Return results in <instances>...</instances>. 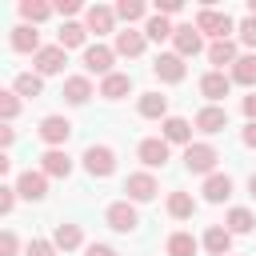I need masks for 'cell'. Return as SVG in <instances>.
I'll list each match as a JSON object with an SVG mask.
<instances>
[{
    "mask_svg": "<svg viewBox=\"0 0 256 256\" xmlns=\"http://www.w3.org/2000/svg\"><path fill=\"white\" fill-rule=\"evenodd\" d=\"M80 160H84V172H88V176H96V180H104V176H112V172H116V152H112L108 144H88Z\"/></svg>",
    "mask_w": 256,
    "mask_h": 256,
    "instance_id": "1",
    "label": "cell"
},
{
    "mask_svg": "<svg viewBox=\"0 0 256 256\" xmlns=\"http://www.w3.org/2000/svg\"><path fill=\"white\" fill-rule=\"evenodd\" d=\"M196 28L200 36H212V40H228V32L236 28L228 12H216V8H200L196 12Z\"/></svg>",
    "mask_w": 256,
    "mask_h": 256,
    "instance_id": "2",
    "label": "cell"
},
{
    "mask_svg": "<svg viewBox=\"0 0 256 256\" xmlns=\"http://www.w3.org/2000/svg\"><path fill=\"white\" fill-rule=\"evenodd\" d=\"M216 160H220V152H216L212 144H188V148H184V168L196 172V176H212Z\"/></svg>",
    "mask_w": 256,
    "mask_h": 256,
    "instance_id": "3",
    "label": "cell"
},
{
    "mask_svg": "<svg viewBox=\"0 0 256 256\" xmlns=\"http://www.w3.org/2000/svg\"><path fill=\"white\" fill-rule=\"evenodd\" d=\"M152 72H156V80H164V84H180V80L188 76V64H184V56H176V52H160L156 64H152Z\"/></svg>",
    "mask_w": 256,
    "mask_h": 256,
    "instance_id": "4",
    "label": "cell"
},
{
    "mask_svg": "<svg viewBox=\"0 0 256 256\" xmlns=\"http://www.w3.org/2000/svg\"><path fill=\"white\" fill-rule=\"evenodd\" d=\"M64 64H68V52H64L60 44H48V48H40V52L32 56V68H36L40 76H56V72H64Z\"/></svg>",
    "mask_w": 256,
    "mask_h": 256,
    "instance_id": "5",
    "label": "cell"
},
{
    "mask_svg": "<svg viewBox=\"0 0 256 256\" xmlns=\"http://www.w3.org/2000/svg\"><path fill=\"white\" fill-rule=\"evenodd\" d=\"M36 132H40V140H44L48 148H60V144H68V136H72V120H64V116H44Z\"/></svg>",
    "mask_w": 256,
    "mask_h": 256,
    "instance_id": "6",
    "label": "cell"
},
{
    "mask_svg": "<svg viewBox=\"0 0 256 256\" xmlns=\"http://www.w3.org/2000/svg\"><path fill=\"white\" fill-rule=\"evenodd\" d=\"M124 192H128L132 204H144V200H152V196L160 192V184H156L152 172H132V176L124 180Z\"/></svg>",
    "mask_w": 256,
    "mask_h": 256,
    "instance_id": "7",
    "label": "cell"
},
{
    "mask_svg": "<svg viewBox=\"0 0 256 256\" xmlns=\"http://www.w3.org/2000/svg\"><path fill=\"white\" fill-rule=\"evenodd\" d=\"M104 220H108V228H116V232H136V224H140L132 200H116V204H108Z\"/></svg>",
    "mask_w": 256,
    "mask_h": 256,
    "instance_id": "8",
    "label": "cell"
},
{
    "mask_svg": "<svg viewBox=\"0 0 256 256\" xmlns=\"http://www.w3.org/2000/svg\"><path fill=\"white\" fill-rule=\"evenodd\" d=\"M112 60H116V48H104V44H88L84 48V68L96 72L100 80L112 76Z\"/></svg>",
    "mask_w": 256,
    "mask_h": 256,
    "instance_id": "9",
    "label": "cell"
},
{
    "mask_svg": "<svg viewBox=\"0 0 256 256\" xmlns=\"http://www.w3.org/2000/svg\"><path fill=\"white\" fill-rule=\"evenodd\" d=\"M136 156L144 160V168H164L168 164V140L164 136H148V140H140Z\"/></svg>",
    "mask_w": 256,
    "mask_h": 256,
    "instance_id": "10",
    "label": "cell"
},
{
    "mask_svg": "<svg viewBox=\"0 0 256 256\" xmlns=\"http://www.w3.org/2000/svg\"><path fill=\"white\" fill-rule=\"evenodd\" d=\"M172 44H176V56H196V52L204 48V36H200L196 24H180V28L172 32Z\"/></svg>",
    "mask_w": 256,
    "mask_h": 256,
    "instance_id": "11",
    "label": "cell"
},
{
    "mask_svg": "<svg viewBox=\"0 0 256 256\" xmlns=\"http://www.w3.org/2000/svg\"><path fill=\"white\" fill-rule=\"evenodd\" d=\"M16 192H20L24 200H44V196H48V176L28 168V172H20V176H16Z\"/></svg>",
    "mask_w": 256,
    "mask_h": 256,
    "instance_id": "12",
    "label": "cell"
},
{
    "mask_svg": "<svg viewBox=\"0 0 256 256\" xmlns=\"http://www.w3.org/2000/svg\"><path fill=\"white\" fill-rule=\"evenodd\" d=\"M84 28H88V32H96V36H104V32H112V28H116V8H104V4H92V8L84 12Z\"/></svg>",
    "mask_w": 256,
    "mask_h": 256,
    "instance_id": "13",
    "label": "cell"
},
{
    "mask_svg": "<svg viewBox=\"0 0 256 256\" xmlns=\"http://www.w3.org/2000/svg\"><path fill=\"white\" fill-rule=\"evenodd\" d=\"M40 172H44V176H56V180H64V176L72 172V156H68L64 148H48V152L40 156Z\"/></svg>",
    "mask_w": 256,
    "mask_h": 256,
    "instance_id": "14",
    "label": "cell"
},
{
    "mask_svg": "<svg viewBox=\"0 0 256 256\" xmlns=\"http://www.w3.org/2000/svg\"><path fill=\"white\" fill-rule=\"evenodd\" d=\"M200 192H204V200H208V204H224V200L232 196V176H228V172H212V176L204 180V188H200Z\"/></svg>",
    "mask_w": 256,
    "mask_h": 256,
    "instance_id": "15",
    "label": "cell"
},
{
    "mask_svg": "<svg viewBox=\"0 0 256 256\" xmlns=\"http://www.w3.org/2000/svg\"><path fill=\"white\" fill-rule=\"evenodd\" d=\"M8 44H12L16 52H32V56L44 48V44H40V32H36L32 24H16V28H12V36H8Z\"/></svg>",
    "mask_w": 256,
    "mask_h": 256,
    "instance_id": "16",
    "label": "cell"
},
{
    "mask_svg": "<svg viewBox=\"0 0 256 256\" xmlns=\"http://www.w3.org/2000/svg\"><path fill=\"white\" fill-rule=\"evenodd\" d=\"M240 56H236V40H212L208 44V64H212V72H224V64H236Z\"/></svg>",
    "mask_w": 256,
    "mask_h": 256,
    "instance_id": "17",
    "label": "cell"
},
{
    "mask_svg": "<svg viewBox=\"0 0 256 256\" xmlns=\"http://www.w3.org/2000/svg\"><path fill=\"white\" fill-rule=\"evenodd\" d=\"M200 92H204V100H224V96L232 92V76H224V72H204V76H200Z\"/></svg>",
    "mask_w": 256,
    "mask_h": 256,
    "instance_id": "18",
    "label": "cell"
},
{
    "mask_svg": "<svg viewBox=\"0 0 256 256\" xmlns=\"http://www.w3.org/2000/svg\"><path fill=\"white\" fill-rule=\"evenodd\" d=\"M196 128L208 132V136H212V132H224V128H228V112H224L220 104H208V108L196 112Z\"/></svg>",
    "mask_w": 256,
    "mask_h": 256,
    "instance_id": "19",
    "label": "cell"
},
{
    "mask_svg": "<svg viewBox=\"0 0 256 256\" xmlns=\"http://www.w3.org/2000/svg\"><path fill=\"white\" fill-rule=\"evenodd\" d=\"M136 112H140L144 120H168V96H160V92H144L140 104H136Z\"/></svg>",
    "mask_w": 256,
    "mask_h": 256,
    "instance_id": "20",
    "label": "cell"
},
{
    "mask_svg": "<svg viewBox=\"0 0 256 256\" xmlns=\"http://www.w3.org/2000/svg\"><path fill=\"white\" fill-rule=\"evenodd\" d=\"M144 44H148V36L144 32H136V28H128V32H116V56H140L144 52Z\"/></svg>",
    "mask_w": 256,
    "mask_h": 256,
    "instance_id": "21",
    "label": "cell"
},
{
    "mask_svg": "<svg viewBox=\"0 0 256 256\" xmlns=\"http://www.w3.org/2000/svg\"><path fill=\"white\" fill-rule=\"evenodd\" d=\"M128 92H132V76H128V72H112V76L100 80V96H104V100H120V96H128Z\"/></svg>",
    "mask_w": 256,
    "mask_h": 256,
    "instance_id": "22",
    "label": "cell"
},
{
    "mask_svg": "<svg viewBox=\"0 0 256 256\" xmlns=\"http://www.w3.org/2000/svg\"><path fill=\"white\" fill-rule=\"evenodd\" d=\"M204 248H208L212 256H232V232L220 228V224H212V228L204 232Z\"/></svg>",
    "mask_w": 256,
    "mask_h": 256,
    "instance_id": "23",
    "label": "cell"
},
{
    "mask_svg": "<svg viewBox=\"0 0 256 256\" xmlns=\"http://www.w3.org/2000/svg\"><path fill=\"white\" fill-rule=\"evenodd\" d=\"M164 140L188 148V144H192V124H188L184 116H168V120H164Z\"/></svg>",
    "mask_w": 256,
    "mask_h": 256,
    "instance_id": "24",
    "label": "cell"
},
{
    "mask_svg": "<svg viewBox=\"0 0 256 256\" xmlns=\"http://www.w3.org/2000/svg\"><path fill=\"white\" fill-rule=\"evenodd\" d=\"M12 92H16V96H28V100H36V96L44 92V76H40V72H20V76L12 80Z\"/></svg>",
    "mask_w": 256,
    "mask_h": 256,
    "instance_id": "25",
    "label": "cell"
},
{
    "mask_svg": "<svg viewBox=\"0 0 256 256\" xmlns=\"http://www.w3.org/2000/svg\"><path fill=\"white\" fill-rule=\"evenodd\" d=\"M88 96H92V80L88 76H68L64 80V100L68 104H88Z\"/></svg>",
    "mask_w": 256,
    "mask_h": 256,
    "instance_id": "26",
    "label": "cell"
},
{
    "mask_svg": "<svg viewBox=\"0 0 256 256\" xmlns=\"http://www.w3.org/2000/svg\"><path fill=\"white\" fill-rule=\"evenodd\" d=\"M52 244H56V248H64V252L80 248V244H84V232H80V224H56V232H52Z\"/></svg>",
    "mask_w": 256,
    "mask_h": 256,
    "instance_id": "27",
    "label": "cell"
},
{
    "mask_svg": "<svg viewBox=\"0 0 256 256\" xmlns=\"http://www.w3.org/2000/svg\"><path fill=\"white\" fill-rule=\"evenodd\" d=\"M192 212H196L192 192H168V216H172V220H188Z\"/></svg>",
    "mask_w": 256,
    "mask_h": 256,
    "instance_id": "28",
    "label": "cell"
},
{
    "mask_svg": "<svg viewBox=\"0 0 256 256\" xmlns=\"http://www.w3.org/2000/svg\"><path fill=\"white\" fill-rule=\"evenodd\" d=\"M56 12V4H44V0H20V16H24V24H40V20H48Z\"/></svg>",
    "mask_w": 256,
    "mask_h": 256,
    "instance_id": "29",
    "label": "cell"
},
{
    "mask_svg": "<svg viewBox=\"0 0 256 256\" xmlns=\"http://www.w3.org/2000/svg\"><path fill=\"white\" fill-rule=\"evenodd\" d=\"M84 36H88V28H84V24H76V20H68V24L56 32V44L68 52V48H80V44H84Z\"/></svg>",
    "mask_w": 256,
    "mask_h": 256,
    "instance_id": "30",
    "label": "cell"
},
{
    "mask_svg": "<svg viewBox=\"0 0 256 256\" xmlns=\"http://www.w3.org/2000/svg\"><path fill=\"white\" fill-rule=\"evenodd\" d=\"M232 84H244V88L256 84V56H240L232 64Z\"/></svg>",
    "mask_w": 256,
    "mask_h": 256,
    "instance_id": "31",
    "label": "cell"
},
{
    "mask_svg": "<svg viewBox=\"0 0 256 256\" xmlns=\"http://www.w3.org/2000/svg\"><path fill=\"white\" fill-rule=\"evenodd\" d=\"M224 224H228V232H232V236H240V232H252V228H256V216H252L248 208H232Z\"/></svg>",
    "mask_w": 256,
    "mask_h": 256,
    "instance_id": "32",
    "label": "cell"
},
{
    "mask_svg": "<svg viewBox=\"0 0 256 256\" xmlns=\"http://www.w3.org/2000/svg\"><path fill=\"white\" fill-rule=\"evenodd\" d=\"M168 256H196V236L192 232H172L168 236Z\"/></svg>",
    "mask_w": 256,
    "mask_h": 256,
    "instance_id": "33",
    "label": "cell"
},
{
    "mask_svg": "<svg viewBox=\"0 0 256 256\" xmlns=\"http://www.w3.org/2000/svg\"><path fill=\"white\" fill-rule=\"evenodd\" d=\"M172 32H176V28H172L160 12H156V16H148V24H144V36H148V40H156V44H160V40H172Z\"/></svg>",
    "mask_w": 256,
    "mask_h": 256,
    "instance_id": "34",
    "label": "cell"
},
{
    "mask_svg": "<svg viewBox=\"0 0 256 256\" xmlns=\"http://www.w3.org/2000/svg\"><path fill=\"white\" fill-rule=\"evenodd\" d=\"M144 12H148V8H144L140 0H120V4H116V16H120V20H128V24L144 20Z\"/></svg>",
    "mask_w": 256,
    "mask_h": 256,
    "instance_id": "35",
    "label": "cell"
},
{
    "mask_svg": "<svg viewBox=\"0 0 256 256\" xmlns=\"http://www.w3.org/2000/svg\"><path fill=\"white\" fill-rule=\"evenodd\" d=\"M16 112H20V96L8 88V92H0V116L4 120H16Z\"/></svg>",
    "mask_w": 256,
    "mask_h": 256,
    "instance_id": "36",
    "label": "cell"
},
{
    "mask_svg": "<svg viewBox=\"0 0 256 256\" xmlns=\"http://www.w3.org/2000/svg\"><path fill=\"white\" fill-rule=\"evenodd\" d=\"M236 32H240V40H244V44H248V48H256V16H244V20H240V28H236Z\"/></svg>",
    "mask_w": 256,
    "mask_h": 256,
    "instance_id": "37",
    "label": "cell"
},
{
    "mask_svg": "<svg viewBox=\"0 0 256 256\" xmlns=\"http://www.w3.org/2000/svg\"><path fill=\"white\" fill-rule=\"evenodd\" d=\"M16 196H20V192H16V184H0V212H4V216L12 212V204H16Z\"/></svg>",
    "mask_w": 256,
    "mask_h": 256,
    "instance_id": "38",
    "label": "cell"
},
{
    "mask_svg": "<svg viewBox=\"0 0 256 256\" xmlns=\"http://www.w3.org/2000/svg\"><path fill=\"white\" fill-rule=\"evenodd\" d=\"M24 256H56V244L52 240H28V252Z\"/></svg>",
    "mask_w": 256,
    "mask_h": 256,
    "instance_id": "39",
    "label": "cell"
},
{
    "mask_svg": "<svg viewBox=\"0 0 256 256\" xmlns=\"http://www.w3.org/2000/svg\"><path fill=\"white\" fill-rule=\"evenodd\" d=\"M16 248H20L16 232H0V256H16Z\"/></svg>",
    "mask_w": 256,
    "mask_h": 256,
    "instance_id": "40",
    "label": "cell"
},
{
    "mask_svg": "<svg viewBox=\"0 0 256 256\" xmlns=\"http://www.w3.org/2000/svg\"><path fill=\"white\" fill-rule=\"evenodd\" d=\"M56 12L60 16H76L80 12V0H56Z\"/></svg>",
    "mask_w": 256,
    "mask_h": 256,
    "instance_id": "41",
    "label": "cell"
},
{
    "mask_svg": "<svg viewBox=\"0 0 256 256\" xmlns=\"http://www.w3.org/2000/svg\"><path fill=\"white\" fill-rule=\"evenodd\" d=\"M84 256H120L116 248H108V244H88L84 248Z\"/></svg>",
    "mask_w": 256,
    "mask_h": 256,
    "instance_id": "42",
    "label": "cell"
},
{
    "mask_svg": "<svg viewBox=\"0 0 256 256\" xmlns=\"http://www.w3.org/2000/svg\"><path fill=\"white\" fill-rule=\"evenodd\" d=\"M156 12L160 16H172V12H180V0H156Z\"/></svg>",
    "mask_w": 256,
    "mask_h": 256,
    "instance_id": "43",
    "label": "cell"
},
{
    "mask_svg": "<svg viewBox=\"0 0 256 256\" xmlns=\"http://www.w3.org/2000/svg\"><path fill=\"white\" fill-rule=\"evenodd\" d=\"M240 140H244L248 148H256V120H248V128L240 132Z\"/></svg>",
    "mask_w": 256,
    "mask_h": 256,
    "instance_id": "44",
    "label": "cell"
},
{
    "mask_svg": "<svg viewBox=\"0 0 256 256\" xmlns=\"http://www.w3.org/2000/svg\"><path fill=\"white\" fill-rule=\"evenodd\" d=\"M244 116H248V120H256V92H252V96H244Z\"/></svg>",
    "mask_w": 256,
    "mask_h": 256,
    "instance_id": "45",
    "label": "cell"
},
{
    "mask_svg": "<svg viewBox=\"0 0 256 256\" xmlns=\"http://www.w3.org/2000/svg\"><path fill=\"white\" fill-rule=\"evenodd\" d=\"M12 140H16V132H12V128H0V144H4V148H8V144H12Z\"/></svg>",
    "mask_w": 256,
    "mask_h": 256,
    "instance_id": "46",
    "label": "cell"
},
{
    "mask_svg": "<svg viewBox=\"0 0 256 256\" xmlns=\"http://www.w3.org/2000/svg\"><path fill=\"white\" fill-rule=\"evenodd\" d=\"M248 196H252V200H256V172H252V176H248Z\"/></svg>",
    "mask_w": 256,
    "mask_h": 256,
    "instance_id": "47",
    "label": "cell"
},
{
    "mask_svg": "<svg viewBox=\"0 0 256 256\" xmlns=\"http://www.w3.org/2000/svg\"><path fill=\"white\" fill-rule=\"evenodd\" d=\"M248 16H256V0H248Z\"/></svg>",
    "mask_w": 256,
    "mask_h": 256,
    "instance_id": "48",
    "label": "cell"
}]
</instances>
